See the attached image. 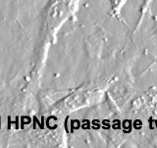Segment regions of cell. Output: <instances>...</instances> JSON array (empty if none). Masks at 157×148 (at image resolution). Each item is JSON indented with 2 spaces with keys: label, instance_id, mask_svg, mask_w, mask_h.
<instances>
[]
</instances>
